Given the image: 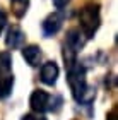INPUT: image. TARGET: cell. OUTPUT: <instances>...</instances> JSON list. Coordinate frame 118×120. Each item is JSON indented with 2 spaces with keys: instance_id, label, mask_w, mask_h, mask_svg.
Returning <instances> with one entry per match:
<instances>
[{
  "instance_id": "5bb4252c",
  "label": "cell",
  "mask_w": 118,
  "mask_h": 120,
  "mask_svg": "<svg viewBox=\"0 0 118 120\" xmlns=\"http://www.w3.org/2000/svg\"><path fill=\"white\" fill-rule=\"evenodd\" d=\"M21 120H36V117L33 115V113H26V115L21 118Z\"/></svg>"
},
{
  "instance_id": "2e32d148",
  "label": "cell",
  "mask_w": 118,
  "mask_h": 120,
  "mask_svg": "<svg viewBox=\"0 0 118 120\" xmlns=\"http://www.w3.org/2000/svg\"><path fill=\"white\" fill-rule=\"evenodd\" d=\"M36 120H46V118L45 117H39V118H36Z\"/></svg>"
},
{
  "instance_id": "7a4b0ae2",
  "label": "cell",
  "mask_w": 118,
  "mask_h": 120,
  "mask_svg": "<svg viewBox=\"0 0 118 120\" xmlns=\"http://www.w3.org/2000/svg\"><path fill=\"white\" fill-rule=\"evenodd\" d=\"M79 22H80V29H82L86 38H93L94 33L99 28V5L96 4H89L80 10L79 14Z\"/></svg>"
},
{
  "instance_id": "8992f818",
  "label": "cell",
  "mask_w": 118,
  "mask_h": 120,
  "mask_svg": "<svg viewBox=\"0 0 118 120\" xmlns=\"http://www.w3.org/2000/svg\"><path fill=\"white\" fill-rule=\"evenodd\" d=\"M58 72H60V69H58V65L55 62L43 64L41 65V81L46 86H53L58 79Z\"/></svg>"
},
{
  "instance_id": "6da1fadb",
  "label": "cell",
  "mask_w": 118,
  "mask_h": 120,
  "mask_svg": "<svg viewBox=\"0 0 118 120\" xmlns=\"http://www.w3.org/2000/svg\"><path fill=\"white\" fill-rule=\"evenodd\" d=\"M67 81H68V86H70L74 100L80 103L86 89L89 88L87 82H86V69L79 62H74L70 67H67Z\"/></svg>"
},
{
  "instance_id": "30bf717a",
  "label": "cell",
  "mask_w": 118,
  "mask_h": 120,
  "mask_svg": "<svg viewBox=\"0 0 118 120\" xmlns=\"http://www.w3.org/2000/svg\"><path fill=\"white\" fill-rule=\"evenodd\" d=\"M10 5H12V12L15 17H22L29 7V0H10Z\"/></svg>"
},
{
  "instance_id": "9a60e30c",
  "label": "cell",
  "mask_w": 118,
  "mask_h": 120,
  "mask_svg": "<svg viewBox=\"0 0 118 120\" xmlns=\"http://www.w3.org/2000/svg\"><path fill=\"white\" fill-rule=\"evenodd\" d=\"M108 120H116V110L110 112V115H108Z\"/></svg>"
},
{
  "instance_id": "52a82bcc",
  "label": "cell",
  "mask_w": 118,
  "mask_h": 120,
  "mask_svg": "<svg viewBox=\"0 0 118 120\" xmlns=\"http://www.w3.org/2000/svg\"><path fill=\"white\" fill-rule=\"evenodd\" d=\"M84 45H86L84 33L80 31V29H77V28L68 29V33H67V46L72 48V50L77 53L80 48H84Z\"/></svg>"
},
{
  "instance_id": "8fae6325",
  "label": "cell",
  "mask_w": 118,
  "mask_h": 120,
  "mask_svg": "<svg viewBox=\"0 0 118 120\" xmlns=\"http://www.w3.org/2000/svg\"><path fill=\"white\" fill-rule=\"evenodd\" d=\"M10 67H12V58H10V53H2L0 55V70L2 72H9Z\"/></svg>"
},
{
  "instance_id": "5b68a950",
  "label": "cell",
  "mask_w": 118,
  "mask_h": 120,
  "mask_svg": "<svg viewBox=\"0 0 118 120\" xmlns=\"http://www.w3.org/2000/svg\"><path fill=\"white\" fill-rule=\"evenodd\" d=\"M62 24H63V15L58 14V12H53V14H50L45 21H43L41 28H43L45 36H53V34H57V33L60 31Z\"/></svg>"
},
{
  "instance_id": "7c38bea8",
  "label": "cell",
  "mask_w": 118,
  "mask_h": 120,
  "mask_svg": "<svg viewBox=\"0 0 118 120\" xmlns=\"http://www.w3.org/2000/svg\"><path fill=\"white\" fill-rule=\"evenodd\" d=\"M5 24H7V15H5L2 10H0V34H2V31L5 28Z\"/></svg>"
},
{
  "instance_id": "9c48e42d",
  "label": "cell",
  "mask_w": 118,
  "mask_h": 120,
  "mask_svg": "<svg viewBox=\"0 0 118 120\" xmlns=\"http://www.w3.org/2000/svg\"><path fill=\"white\" fill-rule=\"evenodd\" d=\"M14 88V75H5L4 79H0V98H7Z\"/></svg>"
},
{
  "instance_id": "277c9868",
  "label": "cell",
  "mask_w": 118,
  "mask_h": 120,
  "mask_svg": "<svg viewBox=\"0 0 118 120\" xmlns=\"http://www.w3.org/2000/svg\"><path fill=\"white\" fill-rule=\"evenodd\" d=\"M24 41H26V34L19 26H12V28L7 31V36H5V45H7V48H10V50L22 48Z\"/></svg>"
},
{
  "instance_id": "ba28073f",
  "label": "cell",
  "mask_w": 118,
  "mask_h": 120,
  "mask_svg": "<svg viewBox=\"0 0 118 120\" xmlns=\"http://www.w3.org/2000/svg\"><path fill=\"white\" fill-rule=\"evenodd\" d=\"M41 48L38 45H28V46H22V57L24 60L28 62L31 67H38L39 62H41Z\"/></svg>"
},
{
  "instance_id": "3957f363",
  "label": "cell",
  "mask_w": 118,
  "mask_h": 120,
  "mask_svg": "<svg viewBox=\"0 0 118 120\" xmlns=\"http://www.w3.org/2000/svg\"><path fill=\"white\" fill-rule=\"evenodd\" d=\"M29 105H31V110L33 112H38V113L46 112L50 108V94L43 89H34L31 93Z\"/></svg>"
},
{
  "instance_id": "4fadbf2b",
  "label": "cell",
  "mask_w": 118,
  "mask_h": 120,
  "mask_svg": "<svg viewBox=\"0 0 118 120\" xmlns=\"http://www.w3.org/2000/svg\"><path fill=\"white\" fill-rule=\"evenodd\" d=\"M68 2H70V0H53V5H55L57 9H63Z\"/></svg>"
}]
</instances>
